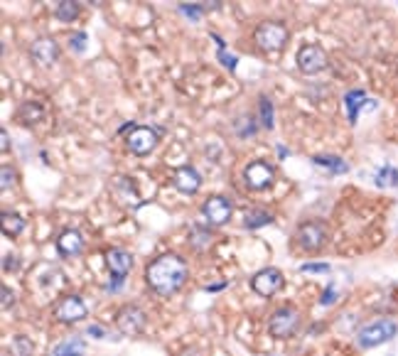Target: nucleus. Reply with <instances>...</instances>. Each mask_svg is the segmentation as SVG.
I'll use <instances>...</instances> for the list:
<instances>
[{
  "label": "nucleus",
  "mask_w": 398,
  "mask_h": 356,
  "mask_svg": "<svg viewBox=\"0 0 398 356\" xmlns=\"http://www.w3.org/2000/svg\"><path fill=\"white\" fill-rule=\"evenodd\" d=\"M379 184L381 187H384V184H391V187H394V184H398V172L394 167H386L384 172L379 174Z\"/></svg>",
  "instance_id": "obj_26"
},
{
  "label": "nucleus",
  "mask_w": 398,
  "mask_h": 356,
  "mask_svg": "<svg viewBox=\"0 0 398 356\" xmlns=\"http://www.w3.org/2000/svg\"><path fill=\"white\" fill-rule=\"evenodd\" d=\"M69 44H72L74 52H84V49H86V34H84V32H77V34L72 37V42H69Z\"/></svg>",
  "instance_id": "obj_27"
},
{
  "label": "nucleus",
  "mask_w": 398,
  "mask_h": 356,
  "mask_svg": "<svg viewBox=\"0 0 398 356\" xmlns=\"http://www.w3.org/2000/svg\"><path fill=\"white\" fill-rule=\"evenodd\" d=\"M396 329L398 327H396L394 319H379V322H371V324H366L364 329H359L357 342H359V347H364V349L379 347V344L389 342V339L394 337Z\"/></svg>",
  "instance_id": "obj_2"
},
{
  "label": "nucleus",
  "mask_w": 398,
  "mask_h": 356,
  "mask_svg": "<svg viewBox=\"0 0 398 356\" xmlns=\"http://www.w3.org/2000/svg\"><path fill=\"white\" fill-rule=\"evenodd\" d=\"M300 270H305V273H327V270H330V265H327V263H305Z\"/></svg>",
  "instance_id": "obj_29"
},
{
  "label": "nucleus",
  "mask_w": 398,
  "mask_h": 356,
  "mask_svg": "<svg viewBox=\"0 0 398 356\" xmlns=\"http://www.w3.org/2000/svg\"><path fill=\"white\" fill-rule=\"evenodd\" d=\"M57 248H59V253L62 255H79L82 253V248H84V239H82V234L79 231H64L62 236L57 239Z\"/></svg>",
  "instance_id": "obj_16"
},
{
  "label": "nucleus",
  "mask_w": 398,
  "mask_h": 356,
  "mask_svg": "<svg viewBox=\"0 0 398 356\" xmlns=\"http://www.w3.org/2000/svg\"><path fill=\"white\" fill-rule=\"evenodd\" d=\"M258 108H261V125L263 128H273V103L268 96L258 98Z\"/></svg>",
  "instance_id": "obj_23"
},
{
  "label": "nucleus",
  "mask_w": 398,
  "mask_h": 356,
  "mask_svg": "<svg viewBox=\"0 0 398 356\" xmlns=\"http://www.w3.org/2000/svg\"><path fill=\"white\" fill-rule=\"evenodd\" d=\"M106 263H108V270H111L113 275H116V280H123L128 275V270H131L133 265V258L128 250L123 248H111L106 253Z\"/></svg>",
  "instance_id": "obj_14"
},
{
  "label": "nucleus",
  "mask_w": 398,
  "mask_h": 356,
  "mask_svg": "<svg viewBox=\"0 0 398 356\" xmlns=\"http://www.w3.org/2000/svg\"><path fill=\"white\" fill-rule=\"evenodd\" d=\"M0 140H3V143H0V148L8 150V133H5V130H0Z\"/></svg>",
  "instance_id": "obj_37"
},
{
  "label": "nucleus",
  "mask_w": 398,
  "mask_h": 356,
  "mask_svg": "<svg viewBox=\"0 0 398 356\" xmlns=\"http://www.w3.org/2000/svg\"><path fill=\"white\" fill-rule=\"evenodd\" d=\"M297 324H300V317H297L295 310H293V307H281L271 317V324H268V329H271L273 337L288 339V337H293V334H295Z\"/></svg>",
  "instance_id": "obj_5"
},
{
  "label": "nucleus",
  "mask_w": 398,
  "mask_h": 356,
  "mask_svg": "<svg viewBox=\"0 0 398 356\" xmlns=\"http://www.w3.org/2000/svg\"><path fill=\"white\" fill-rule=\"evenodd\" d=\"M126 143H128V148H131V153L148 155L150 150H155V145H158V130L146 128V125H141V128H133Z\"/></svg>",
  "instance_id": "obj_8"
},
{
  "label": "nucleus",
  "mask_w": 398,
  "mask_h": 356,
  "mask_svg": "<svg viewBox=\"0 0 398 356\" xmlns=\"http://www.w3.org/2000/svg\"><path fill=\"white\" fill-rule=\"evenodd\" d=\"M253 39H256V44L261 49L276 52V49H281L283 44L288 42V27L283 23H263V25H258Z\"/></svg>",
  "instance_id": "obj_3"
},
{
  "label": "nucleus",
  "mask_w": 398,
  "mask_h": 356,
  "mask_svg": "<svg viewBox=\"0 0 398 356\" xmlns=\"http://www.w3.org/2000/svg\"><path fill=\"white\" fill-rule=\"evenodd\" d=\"M0 227H3V234H5V236L15 239V236H20V234H23L25 222L18 217V214H13V212H3V219H0Z\"/></svg>",
  "instance_id": "obj_17"
},
{
  "label": "nucleus",
  "mask_w": 398,
  "mask_h": 356,
  "mask_svg": "<svg viewBox=\"0 0 398 356\" xmlns=\"http://www.w3.org/2000/svg\"><path fill=\"white\" fill-rule=\"evenodd\" d=\"M219 59H222L224 67L236 69V57H233V54H226V49H224V47H219Z\"/></svg>",
  "instance_id": "obj_28"
},
{
  "label": "nucleus",
  "mask_w": 398,
  "mask_h": 356,
  "mask_svg": "<svg viewBox=\"0 0 398 356\" xmlns=\"http://www.w3.org/2000/svg\"><path fill=\"white\" fill-rule=\"evenodd\" d=\"M192 243H195L197 248H204V246H209V236H207V234H202V231H197L195 239H192Z\"/></svg>",
  "instance_id": "obj_32"
},
{
  "label": "nucleus",
  "mask_w": 398,
  "mask_h": 356,
  "mask_svg": "<svg viewBox=\"0 0 398 356\" xmlns=\"http://www.w3.org/2000/svg\"><path fill=\"white\" fill-rule=\"evenodd\" d=\"M86 332L91 334V337H96V339H103V329H101V327H96V324H94V327H89Z\"/></svg>",
  "instance_id": "obj_36"
},
{
  "label": "nucleus",
  "mask_w": 398,
  "mask_h": 356,
  "mask_svg": "<svg viewBox=\"0 0 398 356\" xmlns=\"http://www.w3.org/2000/svg\"><path fill=\"white\" fill-rule=\"evenodd\" d=\"M180 10L187 15V18H192V20H199V15H202V8H199V5H182Z\"/></svg>",
  "instance_id": "obj_30"
},
{
  "label": "nucleus",
  "mask_w": 398,
  "mask_h": 356,
  "mask_svg": "<svg viewBox=\"0 0 398 356\" xmlns=\"http://www.w3.org/2000/svg\"><path fill=\"white\" fill-rule=\"evenodd\" d=\"M10 268H18V255H5L3 270H10Z\"/></svg>",
  "instance_id": "obj_34"
},
{
  "label": "nucleus",
  "mask_w": 398,
  "mask_h": 356,
  "mask_svg": "<svg viewBox=\"0 0 398 356\" xmlns=\"http://www.w3.org/2000/svg\"><path fill=\"white\" fill-rule=\"evenodd\" d=\"M337 300V295H335V290H327L325 293V298H322V305H332Z\"/></svg>",
  "instance_id": "obj_35"
},
{
  "label": "nucleus",
  "mask_w": 398,
  "mask_h": 356,
  "mask_svg": "<svg viewBox=\"0 0 398 356\" xmlns=\"http://www.w3.org/2000/svg\"><path fill=\"white\" fill-rule=\"evenodd\" d=\"M202 214L209 224L222 227V224H226L229 217H231V204H229V199H224V197H212L204 202Z\"/></svg>",
  "instance_id": "obj_11"
},
{
  "label": "nucleus",
  "mask_w": 398,
  "mask_h": 356,
  "mask_svg": "<svg viewBox=\"0 0 398 356\" xmlns=\"http://www.w3.org/2000/svg\"><path fill=\"white\" fill-rule=\"evenodd\" d=\"M32 57H34V62H37L39 67H49V64H54V62H57V57H59L57 42H54L52 37L37 39V42L32 44Z\"/></svg>",
  "instance_id": "obj_12"
},
{
  "label": "nucleus",
  "mask_w": 398,
  "mask_h": 356,
  "mask_svg": "<svg viewBox=\"0 0 398 356\" xmlns=\"http://www.w3.org/2000/svg\"><path fill=\"white\" fill-rule=\"evenodd\" d=\"M182 356H202V354H199V352H197V349H187V352H185V354H182Z\"/></svg>",
  "instance_id": "obj_38"
},
{
  "label": "nucleus",
  "mask_w": 398,
  "mask_h": 356,
  "mask_svg": "<svg viewBox=\"0 0 398 356\" xmlns=\"http://www.w3.org/2000/svg\"><path fill=\"white\" fill-rule=\"evenodd\" d=\"M187 275H190V268L182 258L177 255H160L155 258L146 270V280L158 295H172L185 285Z\"/></svg>",
  "instance_id": "obj_1"
},
{
  "label": "nucleus",
  "mask_w": 398,
  "mask_h": 356,
  "mask_svg": "<svg viewBox=\"0 0 398 356\" xmlns=\"http://www.w3.org/2000/svg\"><path fill=\"white\" fill-rule=\"evenodd\" d=\"M13 300H15V295L10 293V288H5V285H3V310H8Z\"/></svg>",
  "instance_id": "obj_33"
},
{
  "label": "nucleus",
  "mask_w": 398,
  "mask_h": 356,
  "mask_svg": "<svg viewBox=\"0 0 398 356\" xmlns=\"http://www.w3.org/2000/svg\"><path fill=\"white\" fill-rule=\"evenodd\" d=\"M172 182H175V187L180 189V192H197L199 184H202V177H199V172L195 167H190V165H185V167L175 170V174H172Z\"/></svg>",
  "instance_id": "obj_15"
},
{
  "label": "nucleus",
  "mask_w": 398,
  "mask_h": 356,
  "mask_svg": "<svg viewBox=\"0 0 398 356\" xmlns=\"http://www.w3.org/2000/svg\"><path fill=\"white\" fill-rule=\"evenodd\" d=\"M42 116H44L42 106H39L37 101H25L18 111V118L23 120V123H37V120H42Z\"/></svg>",
  "instance_id": "obj_20"
},
{
  "label": "nucleus",
  "mask_w": 398,
  "mask_h": 356,
  "mask_svg": "<svg viewBox=\"0 0 398 356\" xmlns=\"http://www.w3.org/2000/svg\"><path fill=\"white\" fill-rule=\"evenodd\" d=\"M84 339L79 337H69L64 339L62 344H57L54 347V356H84Z\"/></svg>",
  "instance_id": "obj_18"
},
{
  "label": "nucleus",
  "mask_w": 398,
  "mask_h": 356,
  "mask_svg": "<svg viewBox=\"0 0 398 356\" xmlns=\"http://www.w3.org/2000/svg\"><path fill=\"white\" fill-rule=\"evenodd\" d=\"M116 324L118 329H121V334L136 337V334H141L143 329H146V312H143L141 307H136V305H126V307L116 314Z\"/></svg>",
  "instance_id": "obj_4"
},
{
  "label": "nucleus",
  "mask_w": 398,
  "mask_h": 356,
  "mask_svg": "<svg viewBox=\"0 0 398 356\" xmlns=\"http://www.w3.org/2000/svg\"><path fill=\"white\" fill-rule=\"evenodd\" d=\"M345 106H347V113H349V120L357 123V116H359V108L366 106V96L364 91H349L345 96Z\"/></svg>",
  "instance_id": "obj_19"
},
{
  "label": "nucleus",
  "mask_w": 398,
  "mask_h": 356,
  "mask_svg": "<svg viewBox=\"0 0 398 356\" xmlns=\"http://www.w3.org/2000/svg\"><path fill=\"white\" fill-rule=\"evenodd\" d=\"M77 15H79L77 3H69V0H64V3L57 5V20H62V23H72Z\"/></svg>",
  "instance_id": "obj_24"
},
{
  "label": "nucleus",
  "mask_w": 398,
  "mask_h": 356,
  "mask_svg": "<svg viewBox=\"0 0 398 356\" xmlns=\"http://www.w3.org/2000/svg\"><path fill=\"white\" fill-rule=\"evenodd\" d=\"M297 243L305 250H317L325 243V229L322 224H302L300 231H297Z\"/></svg>",
  "instance_id": "obj_13"
},
{
  "label": "nucleus",
  "mask_w": 398,
  "mask_h": 356,
  "mask_svg": "<svg viewBox=\"0 0 398 356\" xmlns=\"http://www.w3.org/2000/svg\"><path fill=\"white\" fill-rule=\"evenodd\" d=\"M251 285L258 295L271 298V295H276L278 290L283 288V273L276 268H266V270H261V273H256V278L251 280Z\"/></svg>",
  "instance_id": "obj_9"
},
{
  "label": "nucleus",
  "mask_w": 398,
  "mask_h": 356,
  "mask_svg": "<svg viewBox=\"0 0 398 356\" xmlns=\"http://www.w3.org/2000/svg\"><path fill=\"white\" fill-rule=\"evenodd\" d=\"M243 177H246V187H251V189H266L268 184L273 182L276 172H273V167L268 163H261V160H256V163H251L246 167Z\"/></svg>",
  "instance_id": "obj_10"
},
{
  "label": "nucleus",
  "mask_w": 398,
  "mask_h": 356,
  "mask_svg": "<svg viewBox=\"0 0 398 356\" xmlns=\"http://www.w3.org/2000/svg\"><path fill=\"white\" fill-rule=\"evenodd\" d=\"M273 217L268 212H261V209H256V212H248L246 214V229H258V227H266V224H271Z\"/></svg>",
  "instance_id": "obj_22"
},
{
  "label": "nucleus",
  "mask_w": 398,
  "mask_h": 356,
  "mask_svg": "<svg viewBox=\"0 0 398 356\" xmlns=\"http://www.w3.org/2000/svg\"><path fill=\"white\" fill-rule=\"evenodd\" d=\"M13 179H15V172H13V170H10V167H3V182H0V187L8 189Z\"/></svg>",
  "instance_id": "obj_31"
},
{
  "label": "nucleus",
  "mask_w": 398,
  "mask_h": 356,
  "mask_svg": "<svg viewBox=\"0 0 398 356\" xmlns=\"http://www.w3.org/2000/svg\"><path fill=\"white\" fill-rule=\"evenodd\" d=\"M54 317H57L59 322H82V319L86 317V305H84L77 295H69V298L57 303Z\"/></svg>",
  "instance_id": "obj_7"
},
{
  "label": "nucleus",
  "mask_w": 398,
  "mask_h": 356,
  "mask_svg": "<svg viewBox=\"0 0 398 356\" xmlns=\"http://www.w3.org/2000/svg\"><path fill=\"white\" fill-rule=\"evenodd\" d=\"M13 349L18 352V356H32V342L27 337H23V334L13 339Z\"/></svg>",
  "instance_id": "obj_25"
},
{
  "label": "nucleus",
  "mask_w": 398,
  "mask_h": 356,
  "mask_svg": "<svg viewBox=\"0 0 398 356\" xmlns=\"http://www.w3.org/2000/svg\"><path fill=\"white\" fill-rule=\"evenodd\" d=\"M315 160V165H322V167H330L332 172H347V163L345 160H340V158H335V155H317V158H312Z\"/></svg>",
  "instance_id": "obj_21"
},
{
  "label": "nucleus",
  "mask_w": 398,
  "mask_h": 356,
  "mask_svg": "<svg viewBox=\"0 0 398 356\" xmlns=\"http://www.w3.org/2000/svg\"><path fill=\"white\" fill-rule=\"evenodd\" d=\"M297 67L305 74H317L327 67V54L320 44H305V47L297 52Z\"/></svg>",
  "instance_id": "obj_6"
}]
</instances>
